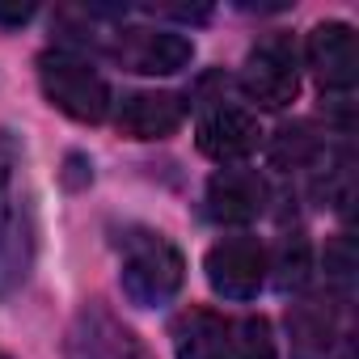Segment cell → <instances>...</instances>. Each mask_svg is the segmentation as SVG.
<instances>
[{"mask_svg":"<svg viewBox=\"0 0 359 359\" xmlns=\"http://www.w3.org/2000/svg\"><path fill=\"white\" fill-rule=\"evenodd\" d=\"M208 283L224 300H254L266 283V250L254 237H224L203 258Z\"/></svg>","mask_w":359,"mask_h":359,"instance_id":"6","label":"cell"},{"mask_svg":"<svg viewBox=\"0 0 359 359\" xmlns=\"http://www.w3.org/2000/svg\"><path fill=\"white\" fill-rule=\"evenodd\" d=\"M187 102L177 93H127L118 106V131L127 140H165L182 127Z\"/></svg>","mask_w":359,"mask_h":359,"instance_id":"12","label":"cell"},{"mask_svg":"<svg viewBox=\"0 0 359 359\" xmlns=\"http://www.w3.org/2000/svg\"><path fill=\"white\" fill-rule=\"evenodd\" d=\"M258 118L241 106H212L199 127H195V144L203 156L220 161V165H233V161H245L254 148H258Z\"/></svg>","mask_w":359,"mask_h":359,"instance_id":"9","label":"cell"},{"mask_svg":"<svg viewBox=\"0 0 359 359\" xmlns=\"http://www.w3.org/2000/svg\"><path fill=\"white\" fill-rule=\"evenodd\" d=\"M169 338L177 359H229V321L212 309H187Z\"/></svg>","mask_w":359,"mask_h":359,"instance_id":"13","label":"cell"},{"mask_svg":"<svg viewBox=\"0 0 359 359\" xmlns=\"http://www.w3.org/2000/svg\"><path fill=\"white\" fill-rule=\"evenodd\" d=\"M39 85H43L47 102L55 110H64L68 118H76V123H102L110 114L106 76L72 51H47L39 60Z\"/></svg>","mask_w":359,"mask_h":359,"instance_id":"3","label":"cell"},{"mask_svg":"<svg viewBox=\"0 0 359 359\" xmlns=\"http://www.w3.org/2000/svg\"><path fill=\"white\" fill-rule=\"evenodd\" d=\"M266 271H275V287L279 292H300L313 275V245L304 233H283L275 262H266Z\"/></svg>","mask_w":359,"mask_h":359,"instance_id":"14","label":"cell"},{"mask_svg":"<svg viewBox=\"0 0 359 359\" xmlns=\"http://www.w3.org/2000/svg\"><path fill=\"white\" fill-rule=\"evenodd\" d=\"M18 165L22 152L13 131H0V300H9L34 266V212L30 199L18 191Z\"/></svg>","mask_w":359,"mask_h":359,"instance_id":"2","label":"cell"},{"mask_svg":"<svg viewBox=\"0 0 359 359\" xmlns=\"http://www.w3.org/2000/svg\"><path fill=\"white\" fill-rule=\"evenodd\" d=\"M292 359H334L342 342V321L330 300H300L287 313Z\"/></svg>","mask_w":359,"mask_h":359,"instance_id":"11","label":"cell"},{"mask_svg":"<svg viewBox=\"0 0 359 359\" xmlns=\"http://www.w3.org/2000/svg\"><path fill=\"white\" fill-rule=\"evenodd\" d=\"M321 156V135L313 131V123H292L279 127L271 140V165L275 169H304Z\"/></svg>","mask_w":359,"mask_h":359,"instance_id":"15","label":"cell"},{"mask_svg":"<svg viewBox=\"0 0 359 359\" xmlns=\"http://www.w3.org/2000/svg\"><path fill=\"white\" fill-rule=\"evenodd\" d=\"M229 359H275V334L266 317L229 321Z\"/></svg>","mask_w":359,"mask_h":359,"instance_id":"16","label":"cell"},{"mask_svg":"<svg viewBox=\"0 0 359 359\" xmlns=\"http://www.w3.org/2000/svg\"><path fill=\"white\" fill-rule=\"evenodd\" d=\"M325 271H330L334 283H351V271H355V245H351L346 233L325 250Z\"/></svg>","mask_w":359,"mask_h":359,"instance_id":"17","label":"cell"},{"mask_svg":"<svg viewBox=\"0 0 359 359\" xmlns=\"http://www.w3.org/2000/svg\"><path fill=\"white\" fill-rule=\"evenodd\" d=\"M34 18V5H0V26H22Z\"/></svg>","mask_w":359,"mask_h":359,"instance_id":"18","label":"cell"},{"mask_svg":"<svg viewBox=\"0 0 359 359\" xmlns=\"http://www.w3.org/2000/svg\"><path fill=\"white\" fill-rule=\"evenodd\" d=\"M64 351H68V359H152L144 351V342L97 300H89L72 317Z\"/></svg>","mask_w":359,"mask_h":359,"instance_id":"5","label":"cell"},{"mask_svg":"<svg viewBox=\"0 0 359 359\" xmlns=\"http://www.w3.org/2000/svg\"><path fill=\"white\" fill-rule=\"evenodd\" d=\"M118 64L144 76H173L191 68L195 60V43L187 34H173V30H123L118 47H114Z\"/></svg>","mask_w":359,"mask_h":359,"instance_id":"7","label":"cell"},{"mask_svg":"<svg viewBox=\"0 0 359 359\" xmlns=\"http://www.w3.org/2000/svg\"><path fill=\"white\" fill-rule=\"evenodd\" d=\"M0 359H9V355H5V351H0Z\"/></svg>","mask_w":359,"mask_h":359,"instance_id":"19","label":"cell"},{"mask_svg":"<svg viewBox=\"0 0 359 359\" xmlns=\"http://www.w3.org/2000/svg\"><path fill=\"white\" fill-rule=\"evenodd\" d=\"M304 55H309V68L321 81V89L346 93L359 81V43H355V30L346 22H321V26H313Z\"/></svg>","mask_w":359,"mask_h":359,"instance_id":"8","label":"cell"},{"mask_svg":"<svg viewBox=\"0 0 359 359\" xmlns=\"http://www.w3.org/2000/svg\"><path fill=\"white\" fill-rule=\"evenodd\" d=\"M266 212V182L254 169H220L208 182V216L216 224H254Z\"/></svg>","mask_w":359,"mask_h":359,"instance_id":"10","label":"cell"},{"mask_svg":"<svg viewBox=\"0 0 359 359\" xmlns=\"http://www.w3.org/2000/svg\"><path fill=\"white\" fill-rule=\"evenodd\" d=\"M187 262L165 233L131 229L118 245V283L135 309H161L182 292Z\"/></svg>","mask_w":359,"mask_h":359,"instance_id":"1","label":"cell"},{"mask_svg":"<svg viewBox=\"0 0 359 359\" xmlns=\"http://www.w3.org/2000/svg\"><path fill=\"white\" fill-rule=\"evenodd\" d=\"M241 93L258 106V110H283L296 102L300 93V68H296V51L287 39H266L245 55L241 68Z\"/></svg>","mask_w":359,"mask_h":359,"instance_id":"4","label":"cell"}]
</instances>
